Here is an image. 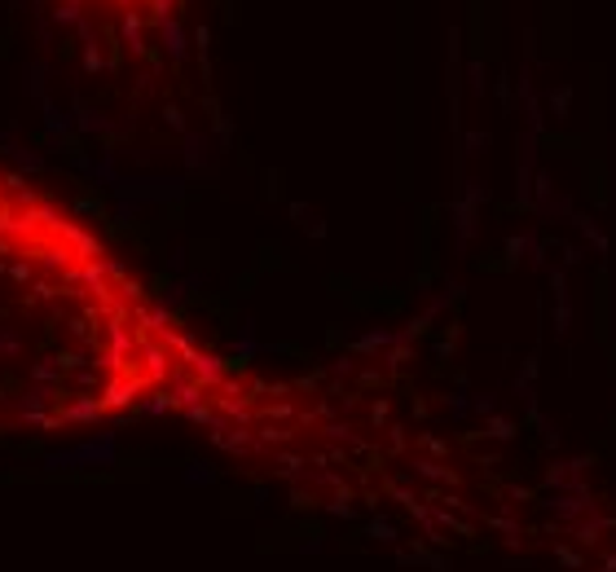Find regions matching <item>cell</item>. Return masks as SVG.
<instances>
[{
  "mask_svg": "<svg viewBox=\"0 0 616 572\" xmlns=\"http://www.w3.org/2000/svg\"><path fill=\"white\" fill-rule=\"evenodd\" d=\"M75 27L106 31V36L141 40L150 31L172 27L194 0H53Z\"/></svg>",
  "mask_w": 616,
  "mask_h": 572,
  "instance_id": "6da1fadb",
  "label": "cell"
}]
</instances>
